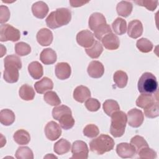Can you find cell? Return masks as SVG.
Listing matches in <instances>:
<instances>
[{"mask_svg":"<svg viewBox=\"0 0 159 159\" xmlns=\"http://www.w3.org/2000/svg\"><path fill=\"white\" fill-rule=\"evenodd\" d=\"M57 59L56 52L50 48L43 49L40 55V60L45 65L53 64L57 61Z\"/></svg>","mask_w":159,"mask_h":159,"instance_id":"44dd1931","label":"cell"},{"mask_svg":"<svg viewBox=\"0 0 159 159\" xmlns=\"http://www.w3.org/2000/svg\"><path fill=\"white\" fill-rule=\"evenodd\" d=\"M76 42L81 47L88 48H89L94 42V34L88 30H83L76 35Z\"/></svg>","mask_w":159,"mask_h":159,"instance_id":"9c48e42d","label":"cell"},{"mask_svg":"<svg viewBox=\"0 0 159 159\" xmlns=\"http://www.w3.org/2000/svg\"><path fill=\"white\" fill-rule=\"evenodd\" d=\"M44 132L46 137L52 141L58 139L61 134V127L54 121H50L46 124Z\"/></svg>","mask_w":159,"mask_h":159,"instance_id":"30bf717a","label":"cell"},{"mask_svg":"<svg viewBox=\"0 0 159 159\" xmlns=\"http://www.w3.org/2000/svg\"><path fill=\"white\" fill-rule=\"evenodd\" d=\"M143 25L139 20H133L129 22L127 29L128 35L132 39H137L142 35Z\"/></svg>","mask_w":159,"mask_h":159,"instance_id":"5bb4252c","label":"cell"},{"mask_svg":"<svg viewBox=\"0 0 159 159\" xmlns=\"http://www.w3.org/2000/svg\"><path fill=\"white\" fill-rule=\"evenodd\" d=\"M48 7L43 1H37L32 6L33 15L39 19H43L48 12Z\"/></svg>","mask_w":159,"mask_h":159,"instance_id":"d6986e66","label":"cell"},{"mask_svg":"<svg viewBox=\"0 0 159 159\" xmlns=\"http://www.w3.org/2000/svg\"><path fill=\"white\" fill-rule=\"evenodd\" d=\"M71 4V6L73 7H77L80 6H82L84 4L88 2V1H70Z\"/></svg>","mask_w":159,"mask_h":159,"instance_id":"7dc6e473","label":"cell"},{"mask_svg":"<svg viewBox=\"0 0 159 159\" xmlns=\"http://www.w3.org/2000/svg\"><path fill=\"white\" fill-rule=\"evenodd\" d=\"M71 114L72 112L66 113L61 116L58 119L59 124L62 129L65 130H69L75 125V119Z\"/></svg>","mask_w":159,"mask_h":159,"instance_id":"f1b7e54d","label":"cell"},{"mask_svg":"<svg viewBox=\"0 0 159 159\" xmlns=\"http://www.w3.org/2000/svg\"><path fill=\"white\" fill-rule=\"evenodd\" d=\"M104 112L109 116H111L114 112L119 111L120 107L118 102L113 99H107L102 105Z\"/></svg>","mask_w":159,"mask_h":159,"instance_id":"d6a6232c","label":"cell"},{"mask_svg":"<svg viewBox=\"0 0 159 159\" xmlns=\"http://www.w3.org/2000/svg\"><path fill=\"white\" fill-rule=\"evenodd\" d=\"M73 98L78 102L83 103L91 97V92L89 88L85 86H77L73 91Z\"/></svg>","mask_w":159,"mask_h":159,"instance_id":"ac0fdd59","label":"cell"},{"mask_svg":"<svg viewBox=\"0 0 159 159\" xmlns=\"http://www.w3.org/2000/svg\"><path fill=\"white\" fill-rule=\"evenodd\" d=\"M13 139L18 145H27L30 141L29 133L24 129H19L17 130L14 134Z\"/></svg>","mask_w":159,"mask_h":159,"instance_id":"484cf974","label":"cell"},{"mask_svg":"<svg viewBox=\"0 0 159 159\" xmlns=\"http://www.w3.org/2000/svg\"><path fill=\"white\" fill-rule=\"evenodd\" d=\"M112 29L115 34L122 35L127 31V22L122 18L117 17L112 22Z\"/></svg>","mask_w":159,"mask_h":159,"instance_id":"4dcf8cb0","label":"cell"},{"mask_svg":"<svg viewBox=\"0 0 159 159\" xmlns=\"http://www.w3.org/2000/svg\"><path fill=\"white\" fill-rule=\"evenodd\" d=\"M114 147V140L106 134H101L93 139L89 143L90 150L97 154L102 155L112 150Z\"/></svg>","mask_w":159,"mask_h":159,"instance_id":"3957f363","label":"cell"},{"mask_svg":"<svg viewBox=\"0 0 159 159\" xmlns=\"http://www.w3.org/2000/svg\"><path fill=\"white\" fill-rule=\"evenodd\" d=\"M71 149V143L65 139H61L57 141L53 146L54 152L58 155H63L68 153Z\"/></svg>","mask_w":159,"mask_h":159,"instance_id":"cb8c5ba5","label":"cell"},{"mask_svg":"<svg viewBox=\"0 0 159 159\" xmlns=\"http://www.w3.org/2000/svg\"><path fill=\"white\" fill-rule=\"evenodd\" d=\"M20 31L10 24H1L0 27L1 42L12 41L16 42L20 39Z\"/></svg>","mask_w":159,"mask_h":159,"instance_id":"8992f818","label":"cell"},{"mask_svg":"<svg viewBox=\"0 0 159 159\" xmlns=\"http://www.w3.org/2000/svg\"><path fill=\"white\" fill-rule=\"evenodd\" d=\"M111 124L110 132L114 137H122L125 132V128L127 121L126 114L121 111L114 112L111 116Z\"/></svg>","mask_w":159,"mask_h":159,"instance_id":"277c9868","label":"cell"},{"mask_svg":"<svg viewBox=\"0 0 159 159\" xmlns=\"http://www.w3.org/2000/svg\"><path fill=\"white\" fill-rule=\"evenodd\" d=\"M15 52L19 56H25L30 53L31 47L27 43L20 42L15 45Z\"/></svg>","mask_w":159,"mask_h":159,"instance_id":"8d00e7d4","label":"cell"},{"mask_svg":"<svg viewBox=\"0 0 159 159\" xmlns=\"http://www.w3.org/2000/svg\"><path fill=\"white\" fill-rule=\"evenodd\" d=\"M106 24V20L104 16L99 12L93 13L90 16L88 20V26L89 29L94 32Z\"/></svg>","mask_w":159,"mask_h":159,"instance_id":"4fadbf2b","label":"cell"},{"mask_svg":"<svg viewBox=\"0 0 159 159\" xmlns=\"http://www.w3.org/2000/svg\"><path fill=\"white\" fill-rule=\"evenodd\" d=\"M4 71L3 78L9 83H16L19 80V70L22 68L20 58L14 55H10L5 57L4 60Z\"/></svg>","mask_w":159,"mask_h":159,"instance_id":"6da1fadb","label":"cell"},{"mask_svg":"<svg viewBox=\"0 0 159 159\" xmlns=\"http://www.w3.org/2000/svg\"><path fill=\"white\" fill-rule=\"evenodd\" d=\"M113 80L118 88H124L127 85L128 76L125 71L118 70L114 73L113 75Z\"/></svg>","mask_w":159,"mask_h":159,"instance_id":"1f68e13d","label":"cell"},{"mask_svg":"<svg viewBox=\"0 0 159 159\" xmlns=\"http://www.w3.org/2000/svg\"><path fill=\"white\" fill-rule=\"evenodd\" d=\"M19 96L25 101L33 100L35 97V91L32 87L29 84H25L20 86L19 91Z\"/></svg>","mask_w":159,"mask_h":159,"instance_id":"f546056e","label":"cell"},{"mask_svg":"<svg viewBox=\"0 0 159 159\" xmlns=\"http://www.w3.org/2000/svg\"><path fill=\"white\" fill-rule=\"evenodd\" d=\"M86 109L91 112H96L98 111L101 107L99 101L95 98H89L84 103Z\"/></svg>","mask_w":159,"mask_h":159,"instance_id":"ee69618b","label":"cell"},{"mask_svg":"<svg viewBox=\"0 0 159 159\" xmlns=\"http://www.w3.org/2000/svg\"><path fill=\"white\" fill-rule=\"evenodd\" d=\"M137 153L139 157L142 159H153L157 158L156 152L148 147L142 148Z\"/></svg>","mask_w":159,"mask_h":159,"instance_id":"60d3db41","label":"cell"},{"mask_svg":"<svg viewBox=\"0 0 159 159\" xmlns=\"http://www.w3.org/2000/svg\"><path fill=\"white\" fill-rule=\"evenodd\" d=\"M137 48L143 53L150 52L153 47V45L149 40L145 38H141L137 41Z\"/></svg>","mask_w":159,"mask_h":159,"instance_id":"836d02e7","label":"cell"},{"mask_svg":"<svg viewBox=\"0 0 159 159\" xmlns=\"http://www.w3.org/2000/svg\"><path fill=\"white\" fill-rule=\"evenodd\" d=\"M137 87L139 91L142 94H155L158 88L157 78L152 73L145 72L139 78Z\"/></svg>","mask_w":159,"mask_h":159,"instance_id":"5b68a950","label":"cell"},{"mask_svg":"<svg viewBox=\"0 0 159 159\" xmlns=\"http://www.w3.org/2000/svg\"><path fill=\"white\" fill-rule=\"evenodd\" d=\"M116 152L120 158H132L136 154L135 147L131 144L126 142L120 143L116 147Z\"/></svg>","mask_w":159,"mask_h":159,"instance_id":"8fae6325","label":"cell"},{"mask_svg":"<svg viewBox=\"0 0 159 159\" xmlns=\"http://www.w3.org/2000/svg\"><path fill=\"white\" fill-rule=\"evenodd\" d=\"M16 157L17 159H33L34 154L28 147H20L16 150Z\"/></svg>","mask_w":159,"mask_h":159,"instance_id":"d590c367","label":"cell"},{"mask_svg":"<svg viewBox=\"0 0 159 159\" xmlns=\"http://www.w3.org/2000/svg\"><path fill=\"white\" fill-rule=\"evenodd\" d=\"M156 101H158L157 95L156 96V97H155L154 96H153V94H142L137 99L136 105L140 108L145 109Z\"/></svg>","mask_w":159,"mask_h":159,"instance_id":"7402d4cb","label":"cell"},{"mask_svg":"<svg viewBox=\"0 0 159 159\" xmlns=\"http://www.w3.org/2000/svg\"><path fill=\"white\" fill-rule=\"evenodd\" d=\"M134 2L139 6L145 7L148 11H153L157 7L158 1H145V0H138L135 1Z\"/></svg>","mask_w":159,"mask_h":159,"instance_id":"f6af8a7d","label":"cell"},{"mask_svg":"<svg viewBox=\"0 0 159 159\" xmlns=\"http://www.w3.org/2000/svg\"><path fill=\"white\" fill-rule=\"evenodd\" d=\"M127 117L129 125L135 128L140 127L144 120V116L142 111L137 108H134L129 111Z\"/></svg>","mask_w":159,"mask_h":159,"instance_id":"ba28073f","label":"cell"},{"mask_svg":"<svg viewBox=\"0 0 159 159\" xmlns=\"http://www.w3.org/2000/svg\"><path fill=\"white\" fill-rule=\"evenodd\" d=\"M130 143L135 147L136 153H138V152L142 148L148 147L147 141L143 137L140 135H135L130 140Z\"/></svg>","mask_w":159,"mask_h":159,"instance_id":"74e56055","label":"cell"},{"mask_svg":"<svg viewBox=\"0 0 159 159\" xmlns=\"http://www.w3.org/2000/svg\"><path fill=\"white\" fill-rule=\"evenodd\" d=\"M71 19V12L68 8H58L52 12L47 17L45 22L47 27L55 29L67 25Z\"/></svg>","mask_w":159,"mask_h":159,"instance_id":"7a4b0ae2","label":"cell"},{"mask_svg":"<svg viewBox=\"0 0 159 159\" xmlns=\"http://www.w3.org/2000/svg\"><path fill=\"white\" fill-rule=\"evenodd\" d=\"M112 30L109 25L107 24H104L100 27L99 29H98L96 31L94 32V35L96 37V38L99 40H101L107 34L111 33Z\"/></svg>","mask_w":159,"mask_h":159,"instance_id":"7bdbcfd3","label":"cell"},{"mask_svg":"<svg viewBox=\"0 0 159 159\" xmlns=\"http://www.w3.org/2000/svg\"><path fill=\"white\" fill-rule=\"evenodd\" d=\"M133 6L130 2L122 1L119 2L116 7L117 14L124 17H127L131 14Z\"/></svg>","mask_w":159,"mask_h":159,"instance_id":"d4e9b609","label":"cell"},{"mask_svg":"<svg viewBox=\"0 0 159 159\" xmlns=\"http://www.w3.org/2000/svg\"><path fill=\"white\" fill-rule=\"evenodd\" d=\"M10 18V11L6 6H0V22L1 24L9 20Z\"/></svg>","mask_w":159,"mask_h":159,"instance_id":"bcb514c9","label":"cell"},{"mask_svg":"<svg viewBox=\"0 0 159 159\" xmlns=\"http://www.w3.org/2000/svg\"><path fill=\"white\" fill-rule=\"evenodd\" d=\"M44 101L49 105L56 106L61 104V100L57 94L53 91L47 92L43 96Z\"/></svg>","mask_w":159,"mask_h":159,"instance_id":"e575fe53","label":"cell"},{"mask_svg":"<svg viewBox=\"0 0 159 159\" xmlns=\"http://www.w3.org/2000/svg\"><path fill=\"white\" fill-rule=\"evenodd\" d=\"M15 114L10 109H2L0 112V121L4 125H10L12 124L15 120Z\"/></svg>","mask_w":159,"mask_h":159,"instance_id":"4316f807","label":"cell"},{"mask_svg":"<svg viewBox=\"0 0 159 159\" xmlns=\"http://www.w3.org/2000/svg\"><path fill=\"white\" fill-rule=\"evenodd\" d=\"M68 112H71L70 108L65 105H61L57 107H55L52 110V116L54 119L58 120L59 117Z\"/></svg>","mask_w":159,"mask_h":159,"instance_id":"b9f144b4","label":"cell"},{"mask_svg":"<svg viewBox=\"0 0 159 159\" xmlns=\"http://www.w3.org/2000/svg\"><path fill=\"white\" fill-rule=\"evenodd\" d=\"M55 71V75L58 79L64 80L70 78L71 70L70 65L68 63L60 62L56 65Z\"/></svg>","mask_w":159,"mask_h":159,"instance_id":"e0dca14e","label":"cell"},{"mask_svg":"<svg viewBox=\"0 0 159 159\" xmlns=\"http://www.w3.org/2000/svg\"><path fill=\"white\" fill-rule=\"evenodd\" d=\"M34 88L37 93L43 94L53 89V83L50 78L43 77L42 80L35 83Z\"/></svg>","mask_w":159,"mask_h":159,"instance_id":"ffe728a7","label":"cell"},{"mask_svg":"<svg viewBox=\"0 0 159 159\" xmlns=\"http://www.w3.org/2000/svg\"><path fill=\"white\" fill-rule=\"evenodd\" d=\"M85 52L91 58H98L103 52V47L99 41L95 40L94 43L89 48L85 49Z\"/></svg>","mask_w":159,"mask_h":159,"instance_id":"83f0119b","label":"cell"},{"mask_svg":"<svg viewBox=\"0 0 159 159\" xmlns=\"http://www.w3.org/2000/svg\"><path fill=\"white\" fill-rule=\"evenodd\" d=\"M36 39L38 43L42 46H48L53 41V34L50 30L42 28L38 31Z\"/></svg>","mask_w":159,"mask_h":159,"instance_id":"2e32d148","label":"cell"},{"mask_svg":"<svg viewBox=\"0 0 159 159\" xmlns=\"http://www.w3.org/2000/svg\"><path fill=\"white\" fill-rule=\"evenodd\" d=\"M103 46L107 50H117L120 45V41L118 37L112 32L105 35L101 40Z\"/></svg>","mask_w":159,"mask_h":159,"instance_id":"9a60e30c","label":"cell"},{"mask_svg":"<svg viewBox=\"0 0 159 159\" xmlns=\"http://www.w3.org/2000/svg\"><path fill=\"white\" fill-rule=\"evenodd\" d=\"M83 132L84 135L88 138H94L99 134V130L98 126L94 124H90L84 127Z\"/></svg>","mask_w":159,"mask_h":159,"instance_id":"ab89813d","label":"cell"},{"mask_svg":"<svg viewBox=\"0 0 159 159\" xmlns=\"http://www.w3.org/2000/svg\"><path fill=\"white\" fill-rule=\"evenodd\" d=\"M28 71L30 75L35 80L40 79L43 74L42 65L37 61H32L29 65Z\"/></svg>","mask_w":159,"mask_h":159,"instance_id":"603a6c76","label":"cell"},{"mask_svg":"<svg viewBox=\"0 0 159 159\" xmlns=\"http://www.w3.org/2000/svg\"><path fill=\"white\" fill-rule=\"evenodd\" d=\"M144 114L148 118H155L159 115L158 101H156L144 109Z\"/></svg>","mask_w":159,"mask_h":159,"instance_id":"f35d334b","label":"cell"},{"mask_svg":"<svg viewBox=\"0 0 159 159\" xmlns=\"http://www.w3.org/2000/svg\"><path fill=\"white\" fill-rule=\"evenodd\" d=\"M87 71L90 77L93 78H99L104 73V67L101 62L97 60H93L89 63L87 68Z\"/></svg>","mask_w":159,"mask_h":159,"instance_id":"7c38bea8","label":"cell"},{"mask_svg":"<svg viewBox=\"0 0 159 159\" xmlns=\"http://www.w3.org/2000/svg\"><path fill=\"white\" fill-rule=\"evenodd\" d=\"M72 157L73 159H87L88 157L89 149L87 144L82 140L75 141L71 147Z\"/></svg>","mask_w":159,"mask_h":159,"instance_id":"52a82bcc","label":"cell"}]
</instances>
